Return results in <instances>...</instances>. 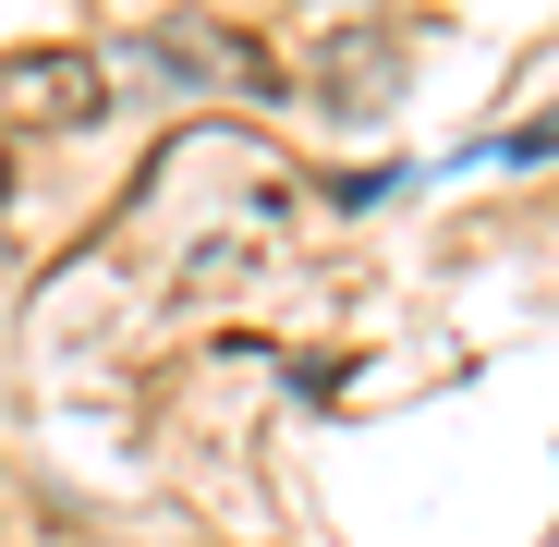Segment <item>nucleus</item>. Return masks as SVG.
<instances>
[{"instance_id": "1", "label": "nucleus", "mask_w": 559, "mask_h": 547, "mask_svg": "<svg viewBox=\"0 0 559 547\" xmlns=\"http://www.w3.org/2000/svg\"><path fill=\"white\" fill-rule=\"evenodd\" d=\"M0 122H37V134L110 122V73H98V49H0Z\"/></svg>"}]
</instances>
